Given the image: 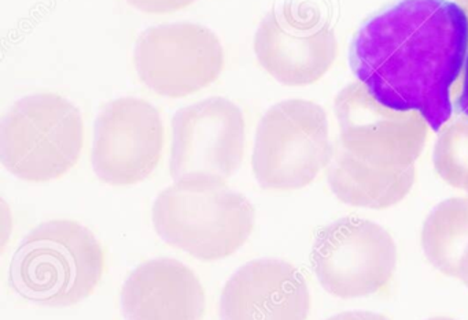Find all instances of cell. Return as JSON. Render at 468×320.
<instances>
[{
  "instance_id": "obj_19",
  "label": "cell",
  "mask_w": 468,
  "mask_h": 320,
  "mask_svg": "<svg viewBox=\"0 0 468 320\" xmlns=\"http://www.w3.org/2000/svg\"><path fill=\"white\" fill-rule=\"evenodd\" d=\"M457 107L460 112L468 118V54L464 65V76H463L462 93H460Z\"/></svg>"
},
{
  "instance_id": "obj_12",
  "label": "cell",
  "mask_w": 468,
  "mask_h": 320,
  "mask_svg": "<svg viewBox=\"0 0 468 320\" xmlns=\"http://www.w3.org/2000/svg\"><path fill=\"white\" fill-rule=\"evenodd\" d=\"M308 284L297 267L281 259L246 263L224 286L220 320H306Z\"/></svg>"
},
{
  "instance_id": "obj_5",
  "label": "cell",
  "mask_w": 468,
  "mask_h": 320,
  "mask_svg": "<svg viewBox=\"0 0 468 320\" xmlns=\"http://www.w3.org/2000/svg\"><path fill=\"white\" fill-rule=\"evenodd\" d=\"M333 155L323 107L292 98L271 107L260 120L251 163L261 188L295 191L314 182Z\"/></svg>"
},
{
  "instance_id": "obj_13",
  "label": "cell",
  "mask_w": 468,
  "mask_h": 320,
  "mask_svg": "<svg viewBox=\"0 0 468 320\" xmlns=\"http://www.w3.org/2000/svg\"><path fill=\"white\" fill-rule=\"evenodd\" d=\"M122 312L125 320H201L204 287L196 273L179 260H149L125 281Z\"/></svg>"
},
{
  "instance_id": "obj_15",
  "label": "cell",
  "mask_w": 468,
  "mask_h": 320,
  "mask_svg": "<svg viewBox=\"0 0 468 320\" xmlns=\"http://www.w3.org/2000/svg\"><path fill=\"white\" fill-rule=\"evenodd\" d=\"M421 246L435 268L456 278L468 246V199H448L435 205L424 222Z\"/></svg>"
},
{
  "instance_id": "obj_1",
  "label": "cell",
  "mask_w": 468,
  "mask_h": 320,
  "mask_svg": "<svg viewBox=\"0 0 468 320\" xmlns=\"http://www.w3.org/2000/svg\"><path fill=\"white\" fill-rule=\"evenodd\" d=\"M467 49L468 18L456 2L399 0L361 25L350 66L382 106L419 112L440 131L451 119Z\"/></svg>"
},
{
  "instance_id": "obj_4",
  "label": "cell",
  "mask_w": 468,
  "mask_h": 320,
  "mask_svg": "<svg viewBox=\"0 0 468 320\" xmlns=\"http://www.w3.org/2000/svg\"><path fill=\"white\" fill-rule=\"evenodd\" d=\"M80 111L56 93L20 98L0 123V160L20 180L46 182L67 174L81 155Z\"/></svg>"
},
{
  "instance_id": "obj_2",
  "label": "cell",
  "mask_w": 468,
  "mask_h": 320,
  "mask_svg": "<svg viewBox=\"0 0 468 320\" xmlns=\"http://www.w3.org/2000/svg\"><path fill=\"white\" fill-rule=\"evenodd\" d=\"M105 254L91 230L50 221L23 238L10 264L13 289L32 303L70 306L86 300L102 278Z\"/></svg>"
},
{
  "instance_id": "obj_9",
  "label": "cell",
  "mask_w": 468,
  "mask_h": 320,
  "mask_svg": "<svg viewBox=\"0 0 468 320\" xmlns=\"http://www.w3.org/2000/svg\"><path fill=\"white\" fill-rule=\"evenodd\" d=\"M133 63L150 89L166 98H182L218 78L224 51L207 26L179 22L144 30L136 40Z\"/></svg>"
},
{
  "instance_id": "obj_17",
  "label": "cell",
  "mask_w": 468,
  "mask_h": 320,
  "mask_svg": "<svg viewBox=\"0 0 468 320\" xmlns=\"http://www.w3.org/2000/svg\"><path fill=\"white\" fill-rule=\"evenodd\" d=\"M138 10L150 14H165L193 5L196 0H127Z\"/></svg>"
},
{
  "instance_id": "obj_21",
  "label": "cell",
  "mask_w": 468,
  "mask_h": 320,
  "mask_svg": "<svg viewBox=\"0 0 468 320\" xmlns=\"http://www.w3.org/2000/svg\"><path fill=\"white\" fill-rule=\"evenodd\" d=\"M456 5L464 11L465 15L468 18V0H456Z\"/></svg>"
},
{
  "instance_id": "obj_18",
  "label": "cell",
  "mask_w": 468,
  "mask_h": 320,
  "mask_svg": "<svg viewBox=\"0 0 468 320\" xmlns=\"http://www.w3.org/2000/svg\"><path fill=\"white\" fill-rule=\"evenodd\" d=\"M327 320H390L388 316L377 312L352 311L342 312Z\"/></svg>"
},
{
  "instance_id": "obj_10",
  "label": "cell",
  "mask_w": 468,
  "mask_h": 320,
  "mask_svg": "<svg viewBox=\"0 0 468 320\" xmlns=\"http://www.w3.org/2000/svg\"><path fill=\"white\" fill-rule=\"evenodd\" d=\"M334 108L339 144L355 158L380 169L415 166L429 128L419 112L382 106L360 82L345 87L336 95Z\"/></svg>"
},
{
  "instance_id": "obj_14",
  "label": "cell",
  "mask_w": 468,
  "mask_h": 320,
  "mask_svg": "<svg viewBox=\"0 0 468 320\" xmlns=\"http://www.w3.org/2000/svg\"><path fill=\"white\" fill-rule=\"evenodd\" d=\"M415 166L380 169L347 152L334 150L327 180L333 193L345 204L383 210L401 201L415 182Z\"/></svg>"
},
{
  "instance_id": "obj_6",
  "label": "cell",
  "mask_w": 468,
  "mask_h": 320,
  "mask_svg": "<svg viewBox=\"0 0 468 320\" xmlns=\"http://www.w3.org/2000/svg\"><path fill=\"white\" fill-rule=\"evenodd\" d=\"M245 150L242 109L220 96L179 109L172 119L171 175L175 182L226 183Z\"/></svg>"
},
{
  "instance_id": "obj_20",
  "label": "cell",
  "mask_w": 468,
  "mask_h": 320,
  "mask_svg": "<svg viewBox=\"0 0 468 320\" xmlns=\"http://www.w3.org/2000/svg\"><path fill=\"white\" fill-rule=\"evenodd\" d=\"M456 278L463 281V284L468 287V246L467 249H465L464 254H463L462 260H460Z\"/></svg>"
},
{
  "instance_id": "obj_7",
  "label": "cell",
  "mask_w": 468,
  "mask_h": 320,
  "mask_svg": "<svg viewBox=\"0 0 468 320\" xmlns=\"http://www.w3.org/2000/svg\"><path fill=\"white\" fill-rule=\"evenodd\" d=\"M320 284L339 298L364 297L386 286L397 264L390 232L367 219H338L323 227L312 248Z\"/></svg>"
},
{
  "instance_id": "obj_8",
  "label": "cell",
  "mask_w": 468,
  "mask_h": 320,
  "mask_svg": "<svg viewBox=\"0 0 468 320\" xmlns=\"http://www.w3.org/2000/svg\"><path fill=\"white\" fill-rule=\"evenodd\" d=\"M260 65L282 84L303 87L319 81L335 62V33L316 5L286 2L272 8L254 37Z\"/></svg>"
},
{
  "instance_id": "obj_11",
  "label": "cell",
  "mask_w": 468,
  "mask_h": 320,
  "mask_svg": "<svg viewBox=\"0 0 468 320\" xmlns=\"http://www.w3.org/2000/svg\"><path fill=\"white\" fill-rule=\"evenodd\" d=\"M163 145L157 108L138 98H116L95 120L92 169L109 185H133L154 171Z\"/></svg>"
},
{
  "instance_id": "obj_3",
  "label": "cell",
  "mask_w": 468,
  "mask_h": 320,
  "mask_svg": "<svg viewBox=\"0 0 468 320\" xmlns=\"http://www.w3.org/2000/svg\"><path fill=\"white\" fill-rule=\"evenodd\" d=\"M254 221L248 197L226 183L175 182L153 207L158 235L205 262L234 254L253 232Z\"/></svg>"
},
{
  "instance_id": "obj_16",
  "label": "cell",
  "mask_w": 468,
  "mask_h": 320,
  "mask_svg": "<svg viewBox=\"0 0 468 320\" xmlns=\"http://www.w3.org/2000/svg\"><path fill=\"white\" fill-rule=\"evenodd\" d=\"M438 175L468 193V118H457L440 130L432 155Z\"/></svg>"
},
{
  "instance_id": "obj_22",
  "label": "cell",
  "mask_w": 468,
  "mask_h": 320,
  "mask_svg": "<svg viewBox=\"0 0 468 320\" xmlns=\"http://www.w3.org/2000/svg\"><path fill=\"white\" fill-rule=\"evenodd\" d=\"M429 320H454V319H451V317H432V319H429Z\"/></svg>"
}]
</instances>
